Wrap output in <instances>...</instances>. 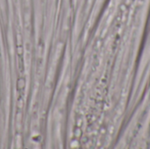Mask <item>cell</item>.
I'll use <instances>...</instances> for the list:
<instances>
[{
	"instance_id": "cell-1",
	"label": "cell",
	"mask_w": 150,
	"mask_h": 149,
	"mask_svg": "<svg viewBox=\"0 0 150 149\" xmlns=\"http://www.w3.org/2000/svg\"><path fill=\"white\" fill-rule=\"evenodd\" d=\"M25 80L23 79V78H21V79H18V89L20 90H23L24 88H25Z\"/></svg>"
}]
</instances>
